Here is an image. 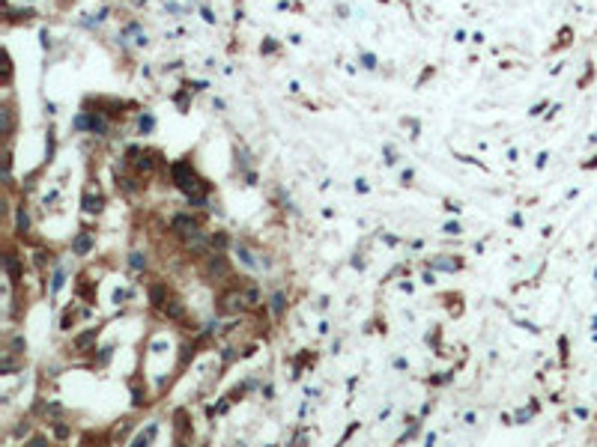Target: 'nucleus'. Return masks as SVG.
I'll return each mask as SVG.
<instances>
[{
    "instance_id": "2eb2a0df",
    "label": "nucleus",
    "mask_w": 597,
    "mask_h": 447,
    "mask_svg": "<svg viewBox=\"0 0 597 447\" xmlns=\"http://www.w3.org/2000/svg\"><path fill=\"white\" fill-rule=\"evenodd\" d=\"M15 221H18V233H21V236H27V230H30V218H27V209H24V206H18Z\"/></svg>"
},
{
    "instance_id": "bb28decb",
    "label": "nucleus",
    "mask_w": 597,
    "mask_h": 447,
    "mask_svg": "<svg viewBox=\"0 0 597 447\" xmlns=\"http://www.w3.org/2000/svg\"><path fill=\"white\" fill-rule=\"evenodd\" d=\"M394 370H409V361L406 358H394Z\"/></svg>"
},
{
    "instance_id": "4be33fe9",
    "label": "nucleus",
    "mask_w": 597,
    "mask_h": 447,
    "mask_svg": "<svg viewBox=\"0 0 597 447\" xmlns=\"http://www.w3.org/2000/svg\"><path fill=\"white\" fill-rule=\"evenodd\" d=\"M442 233H445V236H460V233H463V227H460L457 221H448L445 227H442Z\"/></svg>"
},
{
    "instance_id": "f257e3e1",
    "label": "nucleus",
    "mask_w": 597,
    "mask_h": 447,
    "mask_svg": "<svg viewBox=\"0 0 597 447\" xmlns=\"http://www.w3.org/2000/svg\"><path fill=\"white\" fill-rule=\"evenodd\" d=\"M170 173H173V185H176L179 191H185V197H191V194H209V185L194 173L191 161H176V164L170 167Z\"/></svg>"
},
{
    "instance_id": "423d86ee",
    "label": "nucleus",
    "mask_w": 597,
    "mask_h": 447,
    "mask_svg": "<svg viewBox=\"0 0 597 447\" xmlns=\"http://www.w3.org/2000/svg\"><path fill=\"white\" fill-rule=\"evenodd\" d=\"M102 209H105V197L99 191L93 194V188H87L84 191V212H90V215H99Z\"/></svg>"
},
{
    "instance_id": "6e6552de",
    "label": "nucleus",
    "mask_w": 597,
    "mask_h": 447,
    "mask_svg": "<svg viewBox=\"0 0 597 447\" xmlns=\"http://www.w3.org/2000/svg\"><path fill=\"white\" fill-rule=\"evenodd\" d=\"M99 337V328H90V331H84V334H78L75 337V343H72V349L75 352H87L90 346H93V340Z\"/></svg>"
},
{
    "instance_id": "f3484780",
    "label": "nucleus",
    "mask_w": 597,
    "mask_h": 447,
    "mask_svg": "<svg viewBox=\"0 0 597 447\" xmlns=\"http://www.w3.org/2000/svg\"><path fill=\"white\" fill-rule=\"evenodd\" d=\"M284 304H287V301H284V292H275V295H272V313L281 316V313H284Z\"/></svg>"
},
{
    "instance_id": "1a4fd4ad",
    "label": "nucleus",
    "mask_w": 597,
    "mask_h": 447,
    "mask_svg": "<svg viewBox=\"0 0 597 447\" xmlns=\"http://www.w3.org/2000/svg\"><path fill=\"white\" fill-rule=\"evenodd\" d=\"M165 316H167V319H185V304H182L179 298L165 301Z\"/></svg>"
},
{
    "instance_id": "aec40b11",
    "label": "nucleus",
    "mask_w": 597,
    "mask_h": 447,
    "mask_svg": "<svg viewBox=\"0 0 597 447\" xmlns=\"http://www.w3.org/2000/svg\"><path fill=\"white\" fill-rule=\"evenodd\" d=\"M54 149H57V143H54V131H48V140H45V161H54Z\"/></svg>"
},
{
    "instance_id": "ddd939ff",
    "label": "nucleus",
    "mask_w": 597,
    "mask_h": 447,
    "mask_svg": "<svg viewBox=\"0 0 597 447\" xmlns=\"http://www.w3.org/2000/svg\"><path fill=\"white\" fill-rule=\"evenodd\" d=\"M63 284H66V268H63V265H57V268H54V274H51V298H57V292H60Z\"/></svg>"
},
{
    "instance_id": "cd10ccee",
    "label": "nucleus",
    "mask_w": 597,
    "mask_h": 447,
    "mask_svg": "<svg viewBox=\"0 0 597 447\" xmlns=\"http://www.w3.org/2000/svg\"><path fill=\"white\" fill-rule=\"evenodd\" d=\"M356 191H359V194H367V191H370V188H367V182H365V179H359V182H356Z\"/></svg>"
},
{
    "instance_id": "c85d7f7f",
    "label": "nucleus",
    "mask_w": 597,
    "mask_h": 447,
    "mask_svg": "<svg viewBox=\"0 0 597 447\" xmlns=\"http://www.w3.org/2000/svg\"><path fill=\"white\" fill-rule=\"evenodd\" d=\"M421 281H424V284H430V287L436 284V277H433V268H430V271H424V277H421Z\"/></svg>"
},
{
    "instance_id": "393cba45",
    "label": "nucleus",
    "mask_w": 597,
    "mask_h": 447,
    "mask_svg": "<svg viewBox=\"0 0 597 447\" xmlns=\"http://www.w3.org/2000/svg\"><path fill=\"white\" fill-rule=\"evenodd\" d=\"M382 152H385V164H397V152H394V146H385Z\"/></svg>"
},
{
    "instance_id": "c756f323",
    "label": "nucleus",
    "mask_w": 597,
    "mask_h": 447,
    "mask_svg": "<svg viewBox=\"0 0 597 447\" xmlns=\"http://www.w3.org/2000/svg\"><path fill=\"white\" fill-rule=\"evenodd\" d=\"M362 63H365L367 69H373V66H376V60H373V57H370V54H365V57H362Z\"/></svg>"
},
{
    "instance_id": "a878e982",
    "label": "nucleus",
    "mask_w": 597,
    "mask_h": 447,
    "mask_svg": "<svg viewBox=\"0 0 597 447\" xmlns=\"http://www.w3.org/2000/svg\"><path fill=\"white\" fill-rule=\"evenodd\" d=\"M126 298H129V292H126V289H114V304H123Z\"/></svg>"
},
{
    "instance_id": "0eeeda50",
    "label": "nucleus",
    "mask_w": 597,
    "mask_h": 447,
    "mask_svg": "<svg viewBox=\"0 0 597 447\" xmlns=\"http://www.w3.org/2000/svg\"><path fill=\"white\" fill-rule=\"evenodd\" d=\"M233 251H236V256L242 259V265H245V268H260V265H263V259H257L251 248H245V245H239V242L233 245Z\"/></svg>"
},
{
    "instance_id": "7ed1b4c3",
    "label": "nucleus",
    "mask_w": 597,
    "mask_h": 447,
    "mask_svg": "<svg viewBox=\"0 0 597 447\" xmlns=\"http://www.w3.org/2000/svg\"><path fill=\"white\" fill-rule=\"evenodd\" d=\"M242 301H245V295H242L239 289L224 292L221 301H218V313H236V310H242Z\"/></svg>"
},
{
    "instance_id": "4468645a",
    "label": "nucleus",
    "mask_w": 597,
    "mask_h": 447,
    "mask_svg": "<svg viewBox=\"0 0 597 447\" xmlns=\"http://www.w3.org/2000/svg\"><path fill=\"white\" fill-rule=\"evenodd\" d=\"M0 114H3V131H6V137H12V131H15V114H12V107L6 104Z\"/></svg>"
},
{
    "instance_id": "39448f33",
    "label": "nucleus",
    "mask_w": 597,
    "mask_h": 447,
    "mask_svg": "<svg viewBox=\"0 0 597 447\" xmlns=\"http://www.w3.org/2000/svg\"><path fill=\"white\" fill-rule=\"evenodd\" d=\"M3 265H6L9 281H12V284H18V281H21V262H18L15 251H6V254H3Z\"/></svg>"
},
{
    "instance_id": "20e7f679",
    "label": "nucleus",
    "mask_w": 597,
    "mask_h": 447,
    "mask_svg": "<svg viewBox=\"0 0 597 447\" xmlns=\"http://www.w3.org/2000/svg\"><path fill=\"white\" fill-rule=\"evenodd\" d=\"M93 245H96V236L93 233H87V230H81L75 239H72V254L75 256H87L93 251Z\"/></svg>"
},
{
    "instance_id": "412c9836",
    "label": "nucleus",
    "mask_w": 597,
    "mask_h": 447,
    "mask_svg": "<svg viewBox=\"0 0 597 447\" xmlns=\"http://www.w3.org/2000/svg\"><path fill=\"white\" fill-rule=\"evenodd\" d=\"M242 295H245V301H248L251 307H254V304H260V289H257V287H248Z\"/></svg>"
},
{
    "instance_id": "6ab92c4d",
    "label": "nucleus",
    "mask_w": 597,
    "mask_h": 447,
    "mask_svg": "<svg viewBox=\"0 0 597 447\" xmlns=\"http://www.w3.org/2000/svg\"><path fill=\"white\" fill-rule=\"evenodd\" d=\"M24 349H27V340H24V337H15V340L9 343V349H6V352H12V355H24Z\"/></svg>"
},
{
    "instance_id": "dca6fc26",
    "label": "nucleus",
    "mask_w": 597,
    "mask_h": 447,
    "mask_svg": "<svg viewBox=\"0 0 597 447\" xmlns=\"http://www.w3.org/2000/svg\"><path fill=\"white\" fill-rule=\"evenodd\" d=\"M137 128H140V134H150V131L156 128V120H153V114H140V120H137Z\"/></svg>"
},
{
    "instance_id": "2f4dec72",
    "label": "nucleus",
    "mask_w": 597,
    "mask_h": 447,
    "mask_svg": "<svg viewBox=\"0 0 597 447\" xmlns=\"http://www.w3.org/2000/svg\"><path fill=\"white\" fill-rule=\"evenodd\" d=\"M30 444L39 447V444H45V438H42V435H33V438H30Z\"/></svg>"
},
{
    "instance_id": "5701e85b",
    "label": "nucleus",
    "mask_w": 597,
    "mask_h": 447,
    "mask_svg": "<svg viewBox=\"0 0 597 447\" xmlns=\"http://www.w3.org/2000/svg\"><path fill=\"white\" fill-rule=\"evenodd\" d=\"M72 322H75V310L69 307L66 313H63V319H60V328H63V331H69V328H72Z\"/></svg>"
},
{
    "instance_id": "f03ea898",
    "label": "nucleus",
    "mask_w": 597,
    "mask_h": 447,
    "mask_svg": "<svg viewBox=\"0 0 597 447\" xmlns=\"http://www.w3.org/2000/svg\"><path fill=\"white\" fill-rule=\"evenodd\" d=\"M206 271L215 277H230V265H227V256H224V251H212L209 254V259H206Z\"/></svg>"
},
{
    "instance_id": "9b49d317",
    "label": "nucleus",
    "mask_w": 597,
    "mask_h": 447,
    "mask_svg": "<svg viewBox=\"0 0 597 447\" xmlns=\"http://www.w3.org/2000/svg\"><path fill=\"white\" fill-rule=\"evenodd\" d=\"M430 268H445V271H457V268H463V262H460V259H448V256H436V259H430Z\"/></svg>"
},
{
    "instance_id": "9d476101",
    "label": "nucleus",
    "mask_w": 597,
    "mask_h": 447,
    "mask_svg": "<svg viewBox=\"0 0 597 447\" xmlns=\"http://www.w3.org/2000/svg\"><path fill=\"white\" fill-rule=\"evenodd\" d=\"M165 301H167V287L165 284L150 287V304H153V307H165Z\"/></svg>"
},
{
    "instance_id": "7c9ffc66",
    "label": "nucleus",
    "mask_w": 597,
    "mask_h": 447,
    "mask_svg": "<svg viewBox=\"0 0 597 447\" xmlns=\"http://www.w3.org/2000/svg\"><path fill=\"white\" fill-rule=\"evenodd\" d=\"M511 224L514 227H523V215H511Z\"/></svg>"
},
{
    "instance_id": "f8f14e48",
    "label": "nucleus",
    "mask_w": 597,
    "mask_h": 447,
    "mask_svg": "<svg viewBox=\"0 0 597 447\" xmlns=\"http://www.w3.org/2000/svg\"><path fill=\"white\" fill-rule=\"evenodd\" d=\"M156 432H159V423H150L146 429H140V432L132 438V444H150V441L156 438Z\"/></svg>"
},
{
    "instance_id": "a211bd4d",
    "label": "nucleus",
    "mask_w": 597,
    "mask_h": 447,
    "mask_svg": "<svg viewBox=\"0 0 597 447\" xmlns=\"http://www.w3.org/2000/svg\"><path fill=\"white\" fill-rule=\"evenodd\" d=\"M129 262H132V268H137V271L146 268V256L140 254V251H132V254H129Z\"/></svg>"
},
{
    "instance_id": "b1692460",
    "label": "nucleus",
    "mask_w": 597,
    "mask_h": 447,
    "mask_svg": "<svg viewBox=\"0 0 597 447\" xmlns=\"http://www.w3.org/2000/svg\"><path fill=\"white\" fill-rule=\"evenodd\" d=\"M224 245H227V236H224V233H215V236H212V248H218V251H221Z\"/></svg>"
}]
</instances>
